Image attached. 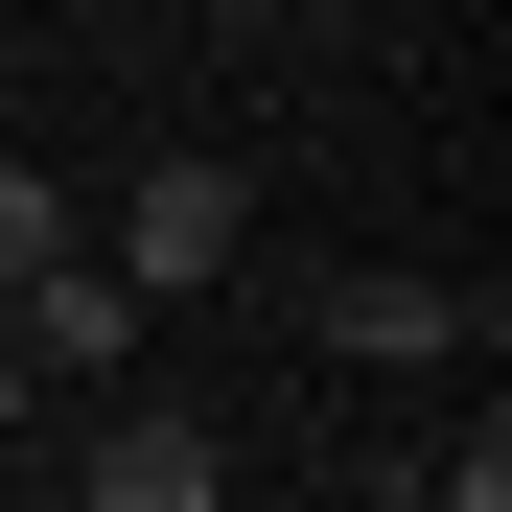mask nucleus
<instances>
[{"mask_svg":"<svg viewBox=\"0 0 512 512\" xmlns=\"http://www.w3.org/2000/svg\"><path fill=\"white\" fill-rule=\"evenodd\" d=\"M94 256H117L140 303H187V280H233V256H256V163H210V140H163L140 187H117V233H94Z\"/></svg>","mask_w":512,"mask_h":512,"instance_id":"f257e3e1","label":"nucleus"},{"mask_svg":"<svg viewBox=\"0 0 512 512\" xmlns=\"http://www.w3.org/2000/svg\"><path fill=\"white\" fill-rule=\"evenodd\" d=\"M0 350H24L47 396H94V373L140 350V280H117L94 233H70V256H24V280H0Z\"/></svg>","mask_w":512,"mask_h":512,"instance_id":"f03ea898","label":"nucleus"},{"mask_svg":"<svg viewBox=\"0 0 512 512\" xmlns=\"http://www.w3.org/2000/svg\"><path fill=\"white\" fill-rule=\"evenodd\" d=\"M303 326L350 373H443V350H489V280H396V256H350V280H303Z\"/></svg>","mask_w":512,"mask_h":512,"instance_id":"7ed1b4c3","label":"nucleus"},{"mask_svg":"<svg viewBox=\"0 0 512 512\" xmlns=\"http://www.w3.org/2000/svg\"><path fill=\"white\" fill-rule=\"evenodd\" d=\"M70 466H94L117 512H210V489H233V443H210L187 396H140V373H94V443H70Z\"/></svg>","mask_w":512,"mask_h":512,"instance_id":"20e7f679","label":"nucleus"},{"mask_svg":"<svg viewBox=\"0 0 512 512\" xmlns=\"http://www.w3.org/2000/svg\"><path fill=\"white\" fill-rule=\"evenodd\" d=\"M24 256H70V187H47V163H0V280H24Z\"/></svg>","mask_w":512,"mask_h":512,"instance_id":"39448f33","label":"nucleus"},{"mask_svg":"<svg viewBox=\"0 0 512 512\" xmlns=\"http://www.w3.org/2000/svg\"><path fill=\"white\" fill-rule=\"evenodd\" d=\"M24 396H47V373H24V350H0V443H24Z\"/></svg>","mask_w":512,"mask_h":512,"instance_id":"423d86ee","label":"nucleus"},{"mask_svg":"<svg viewBox=\"0 0 512 512\" xmlns=\"http://www.w3.org/2000/svg\"><path fill=\"white\" fill-rule=\"evenodd\" d=\"M187 24H280V0H187Z\"/></svg>","mask_w":512,"mask_h":512,"instance_id":"0eeeda50","label":"nucleus"}]
</instances>
